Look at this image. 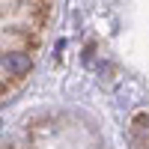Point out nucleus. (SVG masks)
I'll return each instance as SVG.
<instances>
[{
  "label": "nucleus",
  "mask_w": 149,
  "mask_h": 149,
  "mask_svg": "<svg viewBox=\"0 0 149 149\" xmlns=\"http://www.w3.org/2000/svg\"><path fill=\"white\" fill-rule=\"evenodd\" d=\"M0 69L9 78H24L33 69V57L30 51H0Z\"/></svg>",
  "instance_id": "f257e3e1"
}]
</instances>
